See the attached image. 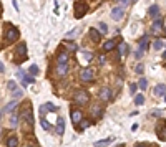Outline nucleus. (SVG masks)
<instances>
[{"instance_id":"1","label":"nucleus","mask_w":166,"mask_h":147,"mask_svg":"<svg viewBox=\"0 0 166 147\" xmlns=\"http://www.w3.org/2000/svg\"><path fill=\"white\" fill-rule=\"evenodd\" d=\"M88 101H90V96H88V93L85 91V89H76L73 93V103L75 104L83 106V104H87Z\"/></svg>"},{"instance_id":"2","label":"nucleus","mask_w":166,"mask_h":147,"mask_svg":"<svg viewBox=\"0 0 166 147\" xmlns=\"http://www.w3.org/2000/svg\"><path fill=\"white\" fill-rule=\"evenodd\" d=\"M73 7H75V18H82L88 10V5L85 3V0H76Z\"/></svg>"},{"instance_id":"3","label":"nucleus","mask_w":166,"mask_h":147,"mask_svg":"<svg viewBox=\"0 0 166 147\" xmlns=\"http://www.w3.org/2000/svg\"><path fill=\"white\" fill-rule=\"evenodd\" d=\"M155 132H156V136L160 137V141H166V121H163V119L158 121Z\"/></svg>"},{"instance_id":"4","label":"nucleus","mask_w":166,"mask_h":147,"mask_svg":"<svg viewBox=\"0 0 166 147\" xmlns=\"http://www.w3.org/2000/svg\"><path fill=\"white\" fill-rule=\"evenodd\" d=\"M18 36H20V31L15 27H10L9 30L5 31V42L7 43H14V42L18 40Z\"/></svg>"},{"instance_id":"5","label":"nucleus","mask_w":166,"mask_h":147,"mask_svg":"<svg viewBox=\"0 0 166 147\" xmlns=\"http://www.w3.org/2000/svg\"><path fill=\"white\" fill-rule=\"evenodd\" d=\"M80 79L83 81V83H90V81L95 79V76H93V69L90 68H85L80 71Z\"/></svg>"},{"instance_id":"6","label":"nucleus","mask_w":166,"mask_h":147,"mask_svg":"<svg viewBox=\"0 0 166 147\" xmlns=\"http://www.w3.org/2000/svg\"><path fill=\"white\" fill-rule=\"evenodd\" d=\"M20 119H23L28 126L33 124V114H32V111H30V108H28V106H27L25 109H23L22 112H20Z\"/></svg>"},{"instance_id":"7","label":"nucleus","mask_w":166,"mask_h":147,"mask_svg":"<svg viewBox=\"0 0 166 147\" xmlns=\"http://www.w3.org/2000/svg\"><path fill=\"white\" fill-rule=\"evenodd\" d=\"M111 17H113V20L120 22V20L125 17V9L123 7H115V9L111 10Z\"/></svg>"},{"instance_id":"8","label":"nucleus","mask_w":166,"mask_h":147,"mask_svg":"<svg viewBox=\"0 0 166 147\" xmlns=\"http://www.w3.org/2000/svg\"><path fill=\"white\" fill-rule=\"evenodd\" d=\"M70 116H71V122H73V124H80V122H82V119H83V114H82V111H80V109H73Z\"/></svg>"},{"instance_id":"9","label":"nucleus","mask_w":166,"mask_h":147,"mask_svg":"<svg viewBox=\"0 0 166 147\" xmlns=\"http://www.w3.org/2000/svg\"><path fill=\"white\" fill-rule=\"evenodd\" d=\"M17 55L22 56V58H20L22 61L27 60V45H25V43H20L18 46H17Z\"/></svg>"},{"instance_id":"10","label":"nucleus","mask_w":166,"mask_h":147,"mask_svg":"<svg viewBox=\"0 0 166 147\" xmlns=\"http://www.w3.org/2000/svg\"><path fill=\"white\" fill-rule=\"evenodd\" d=\"M88 33H90V38H91V42H95V43H100V40H102V33H100L98 30H95V28H90V30H88Z\"/></svg>"},{"instance_id":"11","label":"nucleus","mask_w":166,"mask_h":147,"mask_svg":"<svg viewBox=\"0 0 166 147\" xmlns=\"http://www.w3.org/2000/svg\"><path fill=\"white\" fill-rule=\"evenodd\" d=\"M56 75H58L60 78L67 76V75H68V64H67V63H63V64L58 63V66H56Z\"/></svg>"},{"instance_id":"12","label":"nucleus","mask_w":166,"mask_h":147,"mask_svg":"<svg viewBox=\"0 0 166 147\" xmlns=\"http://www.w3.org/2000/svg\"><path fill=\"white\" fill-rule=\"evenodd\" d=\"M17 106H18V103H17V99L10 101V103L7 104V106H3V108H2V116H3V114H5V112H12V111H14L15 108H17Z\"/></svg>"},{"instance_id":"13","label":"nucleus","mask_w":166,"mask_h":147,"mask_svg":"<svg viewBox=\"0 0 166 147\" xmlns=\"http://www.w3.org/2000/svg\"><path fill=\"white\" fill-rule=\"evenodd\" d=\"M98 96H100V99L108 101V99L111 97V91H110V88H102V89H100V93H98Z\"/></svg>"},{"instance_id":"14","label":"nucleus","mask_w":166,"mask_h":147,"mask_svg":"<svg viewBox=\"0 0 166 147\" xmlns=\"http://www.w3.org/2000/svg\"><path fill=\"white\" fill-rule=\"evenodd\" d=\"M63 132H65V121L63 117H58V121H56V134L63 136Z\"/></svg>"},{"instance_id":"15","label":"nucleus","mask_w":166,"mask_h":147,"mask_svg":"<svg viewBox=\"0 0 166 147\" xmlns=\"http://www.w3.org/2000/svg\"><path fill=\"white\" fill-rule=\"evenodd\" d=\"M5 145H7V147H17V145H18V137H15V136L7 137Z\"/></svg>"},{"instance_id":"16","label":"nucleus","mask_w":166,"mask_h":147,"mask_svg":"<svg viewBox=\"0 0 166 147\" xmlns=\"http://www.w3.org/2000/svg\"><path fill=\"white\" fill-rule=\"evenodd\" d=\"M68 58H70V55H68V51H62V53H58V56H56V61H58L60 64H63V63H67Z\"/></svg>"},{"instance_id":"17","label":"nucleus","mask_w":166,"mask_h":147,"mask_svg":"<svg viewBox=\"0 0 166 147\" xmlns=\"http://www.w3.org/2000/svg\"><path fill=\"white\" fill-rule=\"evenodd\" d=\"M82 58H80V61H82V63H90V61L93 60V55L90 51H82Z\"/></svg>"},{"instance_id":"18","label":"nucleus","mask_w":166,"mask_h":147,"mask_svg":"<svg viewBox=\"0 0 166 147\" xmlns=\"http://www.w3.org/2000/svg\"><path fill=\"white\" fill-rule=\"evenodd\" d=\"M161 28H163V20L161 18H156L155 22H153V31L158 33V31H161Z\"/></svg>"},{"instance_id":"19","label":"nucleus","mask_w":166,"mask_h":147,"mask_svg":"<svg viewBox=\"0 0 166 147\" xmlns=\"http://www.w3.org/2000/svg\"><path fill=\"white\" fill-rule=\"evenodd\" d=\"M153 93H155V96H163L166 93V84H158Z\"/></svg>"},{"instance_id":"20","label":"nucleus","mask_w":166,"mask_h":147,"mask_svg":"<svg viewBox=\"0 0 166 147\" xmlns=\"http://www.w3.org/2000/svg\"><path fill=\"white\" fill-rule=\"evenodd\" d=\"M148 13H149V17L158 18V15H160V9H158V5H151V7H149Z\"/></svg>"},{"instance_id":"21","label":"nucleus","mask_w":166,"mask_h":147,"mask_svg":"<svg viewBox=\"0 0 166 147\" xmlns=\"http://www.w3.org/2000/svg\"><path fill=\"white\" fill-rule=\"evenodd\" d=\"M115 46H116V42H115V40H108V42L103 45V51H111Z\"/></svg>"},{"instance_id":"22","label":"nucleus","mask_w":166,"mask_h":147,"mask_svg":"<svg viewBox=\"0 0 166 147\" xmlns=\"http://www.w3.org/2000/svg\"><path fill=\"white\" fill-rule=\"evenodd\" d=\"M118 50H120V56H123V55H126V53H128V45H126V43H123V42H121V43L118 45Z\"/></svg>"},{"instance_id":"23","label":"nucleus","mask_w":166,"mask_h":147,"mask_svg":"<svg viewBox=\"0 0 166 147\" xmlns=\"http://www.w3.org/2000/svg\"><path fill=\"white\" fill-rule=\"evenodd\" d=\"M140 48H141V50H146V48H148V35H143V36H141Z\"/></svg>"},{"instance_id":"24","label":"nucleus","mask_w":166,"mask_h":147,"mask_svg":"<svg viewBox=\"0 0 166 147\" xmlns=\"http://www.w3.org/2000/svg\"><path fill=\"white\" fill-rule=\"evenodd\" d=\"M135 104L136 106H143L145 104V96L143 94H136L135 96Z\"/></svg>"},{"instance_id":"25","label":"nucleus","mask_w":166,"mask_h":147,"mask_svg":"<svg viewBox=\"0 0 166 147\" xmlns=\"http://www.w3.org/2000/svg\"><path fill=\"white\" fill-rule=\"evenodd\" d=\"M110 142H111V139H105V141H96L93 145H95V147H105V145L110 144Z\"/></svg>"},{"instance_id":"26","label":"nucleus","mask_w":166,"mask_h":147,"mask_svg":"<svg viewBox=\"0 0 166 147\" xmlns=\"http://www.w3.org/2000/svg\"><path fill=\"white\" fill-rule=\"evenodd\" d=\"M17 122H18V114L14 112V114H12V117H10V126H12V127H17Z\"/></svg>"},{"instance_id":"27","label":"nucleus","mask_w":166,"mask_h":147,"mask_svg":"<svg viewBox=\"0 0 166 147\" xmlns=\"http://www.w3.org/2000/svg\"><path fill=\"white\" fill-rule=\"evenodd\" d=\"M163 46H164L163 40H155V42H153V48H155V50H161Z\"/></svg>"},{"instance_id":"28","label":"nucleus","mask_w":166,"mask_h":147,"mask_svg":"<svg viewBox=\"0 0 166 147\" xmlns=\"http://www.w3.org/2000/svg\"><path fill=\"white\" fill-rule=\"evenodd\" d=\"M32 83H35V78L33 76H25V78H23V86H28V84H32Z\"/></svg>"},{"instance_id":"29","label":"nucleus","mask_w":166,"mask_h":147,"mask_svg":"<svg viewBox=\"0 0 166 147\" xmlns=\"http://www.w3.org/2000/svg\"><path fill=\"white\" fill-rule=\"evenodd\" d=\"M28 73H30L32 76H37L38 75V66H37V64H32V66L28 68Z\"/></svg>"},{"instance_id":"30","label":"nucleus","mask_w":166,"mask_h":147,"mask_svg":"<svg viewBox=\"0 0 166 147\" xmlns=\"http://www.w3.org/2000/svg\"><path fill=\"white\" fill-rule=\"evenodd\" d=\"M42 109H50V112H55V111H56V106L52 104V103H47V104L42 106Z\"/></svg>"},{"instance_id":"31","label":"nucleus","mask_w":166,"mask_h":147,"mask_svg":"<svg viewBox=\"0 0 166 147\" xmlns=\"http://www.w3.org/2000/svg\"><path fill=\"white\" fill-rule=\"evenodd\" d=\"M12 96H14L15 99H18V97H22V96H23V91H22L20 88H17L15 91H12Z\"/></svg>"},{"instance_id":"32","label":"nucleus","mask_w":166,"mask_h":147,"mask_svg":"<svg viewBox=\"0 0 166 147\" xmlns=\"http://www.w3.org/2000/svg\"><path fill=\"white\" fill-rule=\"evenodd\" d=\"M7 89L15 91V89H17V83H15V81H9V83H7Z\"/></svg>"},{"instance_id":"33","label":"nucleus","mask_w":166,"mask_h":147,"mask_svg":"<svg viewBox=\"0 0 166 147\" xmlns=\"http://www.w3.org/2000/svg\"><path fill=\"white\" fill-rule=\"evenodd\" d=\"M42 127L45 130H52V126H50V122H48L47 119H42Z\"/></svg>"},{"instance_id":"34","label":"nucleus","mask_w":166,"mask_h":147,"mask_svg":"<svg viewBox=\"0 0 166 147\" xmlns=\"http://www.w3.org/2000/svg\"><path fill=\"white\" fill-rule=\"evenodd\" d=\"M65 46H67V48H68V50H70V51H76V50H78L75 43H65Z\"/></svg>"},{"instance_id":"35","label":"nucleus","mask_w":166,"mask_h":147,"mask_svg":"<svg viewBox=\"0 0 166 147\" xmlns=\"http://www.w3.org/2000/svg\"><path fill=\"white\" fill-rule=\"evenodd\" d=\"M140 88H141V89H146V88H148V81L145 79V78L140 79Z\"/></svg>"},{"instance_id":"36","label":"nucleus","mask_w":166,"mask_h":147,"mask_svg":"<svg viewBox=\"0 0 166 147\" xmlns=\"http://www.w3.org/2000/svg\"><path fill=\"white\" fill-rule=\"evenodd\" d=\"M93 114H95V117L102 116V109H98V106H93Z\"/></svg>"},{"instance_id":"37","label":"nucleus","mask_w":166,"mask_h":147,"mask_svg":"<svg viewBox=\"0 0 166 147\" xmlns=\"http://www.w3.org/2000/svg\"><path fill=\"white\" fill-rule=\"evenodd\" d=\"M143 69H145V66L143 64H136V68H135V73H138V75H141V73H143Z\"/></svg>"},{"instance_id":"38","label":"nucleus","mask_w":166,"mask_h":147,"mask_svg":"<svg viewBox=\"0 0 166 147\" xmlns=\"http://www.w3.org/2000/svg\"><path fill=\"white\" fill-rule=\"evenodd\" d=\"M143 51H145V50H141V48H138V50L135 51V58H138V60H140L141 56H143Z\"/></svg>"},{"instance_id":"39","label":"nucleus","mask_w":166,"mask_h":147,"mask_svg":"<svg viewBox=\"0 0 166 147\" xmlns=\"http://www.w3.org/2000/svg\"><path fill=\"white\" fill-rule=\"evenodd\" d=\"M100 30H102L103 31V33H106V31H108V25H106V23H100Z\"/></svg>"},{"instance_id":"40","label":"nucleus","mask_w":166,"mask_h":147,"mask_svg":"<svg viewBox=\"0 0 166 147\" xmlns=\"http://www.w3.org/2000/svg\"><path fill=\"white\" fill-rule=\"evenodd\" d=\"M75 35H76V30H71V31H68V33H67V38H73Z\"/></svg>"},{"instance_id":"41","label":"nucleus","mask_w":166,"mask_h":147,"mask_svg":"<svg viewBox=\"0 0 166 147\" xmlns=\"http://www.w3.org/2000/svg\"><path fill=\"white\" fill-rule=\"evenodd\" d=\"M17 78H25V73H23V69H18V71H17Z\"/></svg>"},{"instance_id":"42","label":"nucleus","mask_w":166,"mask_h":147,"mask_svg":"<svg viewBox=\"0 0 166 147\" xmlns=\"http://www.w3.org/2000/svg\"><path fill=\"white\" fill-rule=\"evenodd\" d=\"M129 91H131V94H135V91H136V84L135 83L129 84Z\"/></svg>"},{"instance_id":"43","label":"nucleus","mask_w":166,"mask_h":147,"mask_svg":"<svg viewBox=\"0 0 166 147\" xmlns=\"http://www.w3.org/2000/svg\"><path fill=\"white\" fill-rule=\"evenodd\" d=\"M151 114H153V116H156V117H160V116H161V111H160V109H155Z\"/></svg>"},{"instance_id":"44","label":"nucleus","mask_w":166,"mask_h":147,"mask_svg":"<svg viewBox=\"0 0 166 147\" xmlns=\"http://www.w3.org/2000/svg\"><path fill=\"white\" fill-rule=\"evenodd\" d=\"M116 2L121 3V5H128V3H129V0H116Z\"/></svg>"},{"instance_id":"45","label":"nucleus","mask_w":166,"mask_h":147,"mask_svg":"<svg viewBox=\"0 0 166 147\" xmlns=\"http://www.w3.org/2000/svg\"><path fill=\"white\" fill-rule=\"evenodd\" d=\"M0 71L5 73V64H3V63H0Z\"/></svg>"},{"instance_id":"46","label":"nucleus","mask_w":166,"mask_h":147,"mask_svg":"<svg viewBox=\"0 0 166 147\" xmlns=\"http://www.w3.org/2000/svg\"><path fill=\"white\" fill-rule=\"evenodd\" d=\"M87 126H88V122H82V127H80V130H83L85 127H87Z\"/></svg>"},{"instance_id":"47","label":"nucleus","mask_w":166,"mask_h":147,"mask_svg":"<svg viewBox=\"0 0 166 147\" xmlns=\"http://www.w3.org/2000/svg\"><path fill=\"white\" fill-rule=\"evenodd\" d=\"M135 147H148V145H146V144H136Z\"/></svg>"},{"instance_id":"48","label":"nucleus","mask_w":166,"mask_h":147,"mask_svg":"<svg viewBox=\"0 0 166 147\" xmlns=\"http://www.w3.org/2000/svg\"><path fill=\"white\" fill-rule=\"evenodd\" d=\"M163 58H166V51H164V53H163Z\"/></svg>"},{"instance_id":"49","label":"nucleus","mask_w":166,"mask_h":147,"mask_svg":"<svg viewBox=\"0 0 166 147\" xmlns=\"http://www.w3.org/2000/svg\"><path fill=\"white\" fill-rule=\"evenodd\" d=\"M164 101H166V94H164Z\"/></svg>"},{"instance_id":"50","label":"nucleus","mask_w":166,"mask_h":147,"mask_svg":"<svg viewBox=\"0 0 166 147\" xmlns=\"http://www.w3.org/2000/svg\"><path fill=\"white\" fill-rule=\"evenodd\" d=\"M164 31H166V27H164Z\"/></svg>"},{"instance_id":"51","label":"nucleus","mask_w":166,"mask_h":147,"mask_svg":"<svg viewBox=\"0 0 166 147\" xmlns=\"http://www.w3.org/2000/svg\"><path fill=\"white\" fill-rule=\"evenodd\" d=\"M28 147H32V145H28Z\"/></svg>"}]
</instances>
